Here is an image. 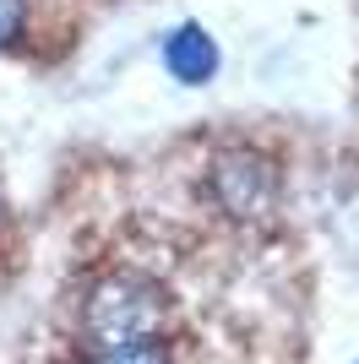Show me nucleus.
<instances>
[{"instance_id":"2","label":"nucleus","mask_w":359,"mask_h":364,"mask_svg":"<svg viewBox=\"0 0 359 364\" xmlns=\"http://www.w3.org/2000/svg\"><path fill=\"white\" fill-rule=\"evenodd\" d=\"M196 191L207 201V213L224 228H272L288 201V168L283 158L256 136H229L202 158Z\"/></svg>"},{"instance_id":"6","label":"nucleus","mask_w":359,"mask_h":364,"mask_svg":"<svg viewBox=\"0 0 359 364\" xmlns=\"http://www.w3.org/2000/svg\"><path fill=\"white\" fill-rule=\"evenodd\" d=\"M0 213H6V196H0Z\"/></svg>"},{"instance_id":"3","label":"nucleus","mask_w":359,"mask_h":364,"mask_svg":"<svg viewBox=\"0 0 359 364\" xmlns=\"http://www.w3.org/2000/svg\"><path fill=\"white\" fill-rule=\"evenodd\" d=\"M158 71L175 82V87H212L218 76H224V44H218V33L207 22H175V28L158 33Z\"/></svg>"},{"instance_id":"4","label":"nucleus","mask_w":359,"mask_h":364,"mask_svg":"<svg viewBox=\"0 0 359 364\" xmlns=\"http://www.w3.org/2000/svg\"><path fill=\"white\" fill-rule=\"evenodd\" d=\"M33 44V0H0V55H22Z\"/></svg>"},{"instance_id":"5","label":"nucleus","mask_w":359,"mask_h":364,"mask_svg":"<svg viewBox=\"0 0 359 364\" xmlns=\"http://www.w3.org/2000/svg\"><path fill=\"white\" fill-rule=\"evenodd\" d=\"M82 364H180L169 343H147V348H120V353H82Z\"/></svg>"},{"instance_id":"1","label":"nucleus","mask_w":359,"mask_h":364,"mask_svg":"<svg viewBox=\"0 0 359 364\" xmlns=\"http://www.w3.org/2000/svg\"><path fill=\"white\" fill-rule=\"evenodd\" d=\"M71 332L82 353H120V348H147L169 343L175 332V294L147 267H104L82 283L71 304Z\"/></svg>"}]
</instances>
